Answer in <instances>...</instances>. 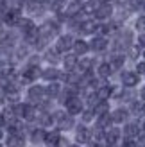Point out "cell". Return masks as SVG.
<instances>
[{
    "label": "cell",
    "instance_id": "47",
    "mask_svg": "<svg viewBox=\"0 0 145 147\" xmlns=\"http://www.w3.org/2000/svg\"><path fill=\"white\" fill-rule=\"evenodd\" d=\"M143 57H145V50H143Z\"/></svg>",
    "mask_w": 145,
    "mask_h": 147
},
{
    "label": "cell",
    "instance_id": "22",
    "mask_svg": "<svg viewBox=\"0 0 145 147\" xmlns=\"http://www.w3.org/2000/svg\"><path fill=\"white\" fill-rule=\"evenodd\" d=\"M59 140H61L59 131H47V135H45V144H47L48 147H57Z\"/></svg>",
    "mask_w": 145,
    "mask_h": 147
},
{
    "label": "cell",
    "instance_id": "5",
    "mask_svg": "<svg viewBox=\"0 0 145 147\" xmlns=\"http://www.w3.org/2000/svg\"><path fill=\"white\" fill-rule=\"evenodd\" d=\"M59 29H61V25H59L57 20H47L45 24L40 27V34L43 36V38L48 40V38H52V36H56L57 32H59Z\"/></svg>",
    "mask_w": 145,
    "mask_h": 147
},
{
    "label": "cell",
    "instance_id": "39",
    "mask_svg": "<svg viewBox=\"0 0 145 147\" xmlns=\"http://www.w3.org/2000/svg\"><path fill=\"white\" fill-rule=\"evenodd\" d=\"M138 45H140V47H145V32L138 36Z\"/></svg>",
    "mask_w": 145,
    "mask_h": 147
},
{
    "label": "cell",
    "instance_id": "29",
    "mask_svg": "<svg viewBox=\"0 0 145 147\" xmlns=\"http://www.w3.org/2000/svg\"><path fill=\"white\" fill-rule=\"evenodd\" d=\"M109 63H111L113 70H120L122 67H124V63H126V56L124 54H113Z\"/></svg>",
    "mask_w": 145,
    "mask_h": 147
},
{
    "label": "cell",
    "instance_id": "2",
    "mask_svg": "<svg viewBox=\"0 0 145 147\" xmlns=\"http://www.w3.org/2000/svg\"><path fill=\"white\" fill-rule=\"evenodd\" d=\"M2 20H4V24L9 25V27L18 25L21 22V7H9V9H5L4 14H2Z\"/></svg>",
    "mask_w": 145,
    "mask_h": 147
},
{
    "label": "cell",
    "instance_id": "44",
    "mask_svg": "<svg viewBox=\"0 0 145 147\" xmlns=\"http://www.w3.org/2000/svg\"><path fill=\"white\" fill-rule=\"evenodd\" d=\"M99 2H109V0H99Z\"/></svg>",
    "mask_w": 145,
    "mask_h": 147
},
{
    "label": "cell",
    "instance_id": "37",
    "mask_svg": "<svg viewBox=\"0 0 145 147\" xmlns=\"http://www.w3.org/2000/svg\"><path fill=\"white\" fill-rule=\"evenodd\" d=\"M120 147H138V142H136V138H127L126 136Z\"/></svg>",
    "mask_w": 145,
    "mask_h": 147
},
{
    "label": "cell",
    "instance_id": "46",
    "mask_svg": "<svg viewBox=\"0 0 145 147\" xmlns=\"http://www.w3.org/2000/svg\"><path fill=\"white\" fill-rule=\"evenodd\" d=\"M142 129H143V133H145V124H143V127H142Z\"/></svg>",
    "mask_w": 145,
    "mask_h": 147
},
{
    "label": "cell",
    "instance_id": "27",
    "mask_svg": "<svg viewBox=\"0 0 145 147\" xmlns=\"http://www.w3.org/2000/svg\"><path fill=\"white\" fill-rule=\"evenodd\" d=\"M99 4H100L99 0H86V2H83V13L84 14H95Z\"/></svg>",
    "mask_w": 145,
    "mask_h": 147
},
{
    "label": "cell",
    "instance_id": "38",
    "mask_svg": "<svg viewBox=\"0 0 145 147\" xmlns=\"http://www.w3.org/2000/svg\"><path fill=\"white\" fill-rule=\"evenodd\" d=\"M136 72H138V74H145V61H140L138 65H136Z\"/></svg>",
    "mask_w": 145,
    "mask_h": 147
},
{
    "label": "cell",
    "instance_id": "7",
    "mask_svg": "<svg viewBox=\"0 0 145 147\" xmlns=\"http://www.w3.org/2000/svg\"><path fill=\"white\" fill-rule=\"evenodd\" d=\"M38 76H41V70L38 65H31L29 63L25 70L21 72V76H20V83H32V81L38 79Z\"/></svg>",
    "mask_w": 145,
    "mask_h": 147
},
{
    "label": "cell",
    "instance_id": "26",
    "mask_svg": "<svg viewBox=\"0 0 145 147\" xmlns=\"http://www.w3.org/2000/svg\"><path fill=\"white\" fill-rule=\"evenodd\" d=\"M93 61L91 57H81V61H79V65H77V68H79V72L81 74H88V72H91V68H93Z\"/></svg>",
    "mask_w": 145,
    "mask_h": 147
},
{
    "label": "cell",
    "instance_id": "41",
    "mask_svg": "<svg viewBox=\"0 0 145 147\" xmlns=\"http://www.w3.org/2000/svg\"><path fill=\"white\" fill-rule=\"evenodd\" d=\"M115 2H117L118 5H122V4H129V0H115Z\"/></svg>",
    "mask_w": 145,
    "mask_h": 147
},
{
    "label": "cell",
    "instance_id": "1",
    "mask_svg": "<svg viewBox=\"0 0 145 147\" xmlns=\"http://www.w3.org/2000/svg\"><path fill=\"white\" fill-rule=\"evenodd\" d=\"M27 99L32 102V104H43L47 99H50L48 95H47V88H43V86H40V84H34V86H31L29 88V93H27Z\"/></svg>",
    "mask_w": 145,
    "mask_h": 147
},
{
    "label": "cell",
    "instance_id": "24",
    "mask_svg": "<svg viewBox=\"0 0 145 147\" xmlns=\"http://www.w3.org/2000/svg\"><path fill=\"white\" fill-rule=\"evenodd\" d=\"M97 74H99V77H102V79H107L113 74V67H111V63H107V61H104V63H100L99 67H97Z\"/></svg>",
    "mask_w": 145,
    "mask_h": 147
},
{
    "label": "cell",
    "instance_id": "30",
    "mask_svg": "<svg viewBox=\"0 0 145 147\" xmlns=\"http://www.w3.org/2000/svg\"><path fill=\"white\" fill-rule=\"evenodd\" d=\"M59 93H61V86L57 84V81H52V83L47 86V95L50 99H56V97H59Z\"/></svg>",
    "mask_w": 145,
    "mask_h": 147
},
{
    "label": "cell",
    "instance_id": "33",
    "mask_svg": "<svg viewBox=\"0 0 145 147\" xmlns=\"http://www.w3.org/2000/svg\"><path fill=\"white\" fill-rule=\"evenodd\" d=\"M93 111H95L97 115H104V113H109V102L107 100H100L99 104L93 108Z\"/></svg>",
    "mask_w": 145,
    "mask_h": 147
},
{
    "label": "cell",
    "instance_id": "4",
    "mask_svg": "<svg viewBox=\"0 0 145 147\" xmlns=\"http://www.w3.org/2000/svg\"><path fill=\"white\" fill-rule=\"evenodd\" d=\"M64 108H66V113L70 115H81L84 111V104H83V100L81 97H77V95H74V97H70L68 100H64Z\"/></svg>",
    "mask_w": 145,
    "mask_h": 147
},
{
    "label": "cell",
    "instance_id": "15",
    "mask_svg": "<svg viewBox=\"0 0 145 147\" xmlns=\"http://www.w3.org/2000/svg\"><path fill=\"white\" fill-rule=\"evenodd\" d=\"M18 27H20V31H21L23 36H27V34H31V32H34V31H38V29H40V27H36V24L31 18H21Z\"/></svg>",
    "mask_w": 145,
    "mask_h": 147
},
{
    "label": "cell",
    "instance_id": "36",
    "mask_svg": "<svg viewBox=\"0 0 145 147\" xmlns=\"http://www.w3.org/2000/svg\"><path fill=\"white\" fill-rule=\"evenodd\" d=\"M134 29H136V31H140V32H145V14H142V16L136 18Z\"/></svg>",
    "mask_w": 145,
    "mask_h": 147
},
{
    "label": "cell",
    "instance_id": "13",
    "mask_svg": "<svg viewBox=\"0 0 145 147\" xmlns=\"http://www.w3.org/2000/svg\"><path fill=\"white\" fill-rule=\"evenodd\" d=\"M25 136L23 133H9L5 138V147H23Z\"/></svg>",
    "mask_w": 145,
    "mask_h": 147
},
{
    "label": "cell",
    "instance_id": "14",
    "mask_svg": "<svg viewBox=\"0 0 145 147\" xmlns=\"http://www.w3.org/2000/svg\"><path fill=\"white\" fill-rule=\"evenodd\" d=\"M93 136V133L84 126V124H81V126H77V129H75V140L79 142V144H88L90 142V138Z\"/></svg>",
    "mask_w": 145,
    "mask_h": 147
},
{
    "label": "cell",
    "instance_id": "43",
    "mask_svg": "<svg viewBox=\"0 0 145 147\" xmlns=\"http://www.w3.org/2000/svg\"><path fill=\"white\" fill-rule=\"evenodd\" d=\"M68 147H81V144H74V145H68Z\"/></svg>",
    "mask_w": 145,
    "mask_h": 147
},
{
    "label": "cell",
    "instance_id": "31",
    "mask_svg": "<svg viewBox=\"0 0 145 147\" xmlns=\"http://www.w3.org/2000/svg\"><path fill=\"white\" fill-rule=\"evenodd\" d=\"M45 59L50 63V65H57V63H59V52H57V50L54 49H48L47 50V52H45Z\"/></svg>",
    "mask_w": 145,
    "mask_h": 147
},
{
    "label": "cell",
    "instance_id": "40",
    "mask_svg": "<svg viewBox=\"0 0 145 147\" xmlns=\"http://www.w3.org/2000/svg\"><path fill=\"white\" fill-rule=\"evenodd\" d=\"M57 147H68V140H64V138L61 136V140H59V144H57Z\"/></svg>",
    "mask_w": 145,
    "mask_h": 147
},
{
    "label": "cell",
    "instance_id": "48",
    "mask_svg": "<svg viewBox=\"0 0 145 147\" xmlns=\"http://www.w3.org/2000/svg\"><path fill=\"white\" fill-rule=\"evenodd\" d=\"M143 9H145V5H143Z\"/></svg>",
    "mask_w": 145,
    "mask_h": 147
},
{
    "label": "cell",
    "instance_id": "21",
    "mask_svg": "<svg viewBox=\"0 0 145 147\" xmlns=\"http://www.w3.org/2000/svg\"><path fill=\"white\" fill-rule=\"evenodd\" d=\"M113 124V117L111 113H104V115H97V126L100 129H109Z\"/></svg>",
    "mask_w": 145,
    "mask_h": 147
},
{
    "label": "cell",
    "instance_id": "6",
    "mask_svg": "<svg viewBox=\"0 0 145 147\" xmlns=\"http://www.w3.org/2000/svg\"><path fill=\"white\" fill-rule=\"evenodd\" d=\"M74 43H75V40L70 34H61L56 41V50L59 54H68V50L74 49Z\"/></svg>",
    "mask_w": 145,
    "mask_h": 147
},
{
    "label": "cell",
    "instance_id": "9",
    "mask_svg": "<svg viewBox=\"0 0 145 147\" xmlns=\"http://www.w3.org/2000/svg\"><path fill=\"white\" fill-rule=\"evenodd\" d=\"M122 84H124L126 88H134L136 84L140 83V74L138 72H131V70H127V72H122Z\"/></svg>",
    "mask_w": 145,
    "mask_h": 147
},
{
    "label": "cell",
    "instance_id": "23",
    "mask_svg": "<svg viewBox=\"0 0 145 147\" xmlns=\"http://www.w3.org/2000/svg\"><path fill=\"white\" fill-rule=\"evenodd\" d=\"M88 50H91L88 41H84V40H75V43H74V52H75L77 56H84Z\"/></svg>",
    "mask_w": 145,
    "mask_h": 147
},
{
    "label": "cell",
    "instance_id": "34",
    "mask_svg": "<svg viewBox=\"0 0 145 147\" xmlns=\"http://www.w3.org/2000/svg\"><path fill=\"white\" fill-rule=\"evenodd\" d=\"M95 111H93V108H88V109H84V111L81 113V119H83V122H91L93 119H95Z\"/></svg>",
    "mask_w": 145,
    "mask_h": 147
},
{
    "label": "cell",
    "instance_id": "42",
    "mask_svg": "<svg viewBox=\"0 0 145 147\" xmlns=\"http://www.w3.org/2000/svg\"><path fill=\"white\" fill-rule=\"evenodd\" d=\"M140 97H142V100H145V88H142V92H140Z\"/></svg>",
    "mask_w": 145,
    "mask_h": 147
},
{
    "label": "cell",
    "instance_id": "35",
    "mask_svg": "<svg viewBox=\"0 0 145 147\" xmlns=\"http://www.w3.org/2000/svg\"><path fill=\"white\" fill-rule=\"evenodd\" d=\"M143 5H145V0H129V4H127V7L131 11H138Z\"/></svg>",
    "mask_w": 145,
    "mask_h": 147
},
{
    "label": "cell",
    "instance_id": "17",
    "mask_svg": "<svg viewBox=\"0 0 145 147\" xmlns=\"http://www.w3.org/2000/svg\"><path fill=\"white\" fill-rule=\"evenodd\" d=\"M111 117H113V124H124L129 119V109H126V108H117L111 113Z\"/></svg>",
    "mask_w": 145,
    "mask_h": 147
},
{
    "label": "cell",
    "instance_id": "20",
    "mask_svg": "<svg viewBox=\"0 0 145 147\" xmlns=\"http://www.w3.org/2000/svg\"><path fill=\"white\" fill-rule=\"evenodd\" d=\"M118 140H120V129L118 127L106 129V142H107V145H115Z\"/></svg>",
    "mask_w": 145,
    "mask_h": 147
},
{
    "label": "cell",
    "instance_id": "19",
    "mask_svg": "<svg viewBox=\"0 0 145 147\" xmlns=\"http://www.w3.org/2000/svg\"><path fill=\"white\" fill-rule=\"evenodd\" d=\"M124 136H127V138H138L140 136V126L136 122H127L124 126Z\"/></svg>",
    "mask_w": 145,
    "mask_h": 147
},
{
    "label": "cell",
    "instance_id": "12",
    "mask_svg": "<svg viewBox=\"0 0 145 147\" xmlns=\"http://www.w3.org/2000/svg\"><path fill=\"white\" fill-rule=\"evenodd\" d=\"M83 11V2L81 0H70L64 7V14H66V18H75L77 14H81Z\"/></svg>",
    "mask_w": 145,
    "mask_h": 147
},
{
    "label": "cell",
    "instance_id": "10",
    "mask_svg": "<svg viewBox=\"0 0 145 147\" xmlns=\"http://www.w3.org/2000/svg\"><path fill=\"white\" fill-rule=\"evenodd\" d=\"M107 45H109V41L106 40V36H100V34H95L90 41V49L93 52H104L107 49Z\"/></svg>",
    "mask_w": 145,
    "mask_h": 147
},
{
    "label": "cell",
    "instance_id": "28",
    "mask_svg": "<svg viewBox=\"0 0 145 147\" xmlns=\"http://www.w3.org/2000/svg\"><path fill=\"white\" fill-rule=\"evenodd\" d=\"M45 135H47V131H43L41 127H36V129L31 131V142H32V144L45 142Z\"/></svg>",
    "mask_w": 145,
    "mask_h": 147
},
{
    "label": "cell",
    "instance_id": "18",
    "mask_svg": "<svg viewBox=\"0 0 145 147\" xmlns=\"http://www.w3.org/2000/svg\"><path fill=\"white\" fill-rule=\"evenodd\" d=\"M77 65H79V59H77V54H66L64 56V59H63V67L66 72H74L77 68Z\"/></svg>",
    "mask_w": 145,
    "mask_h": 147
},
{
    "label": "cell",
    "instance_id": "8",
    "mask_svg": "<svg viewBox=\"0 0 145 147\" xmlns=\"http://www.w3.org/2000/svg\"><path fill=\"white\" fill-rule=\"evenodd\" d=\"M113 14V5L109 2H100L97 11H95V20L99 22H104V20H109Z\"/></svg>",
    "mask_w": 145,
    "mask_h": 147
},
{
    "label": "cell",
    "instance_id": "32",
    "mask_svg": "<svg viewBox=\"0 0 145 147\" xmlns=\"http://www.w3.org/2000/svg\"><path fill=\"white\" fill-rule=\"evenodd\" d=\"M143 102H145V100H133V102H131V113H133V115H143V113H145Z\"/></svg>",
    "mask_w": 145,
    "mask_h": 147
},
{
    "label": "cell",
    "instance_id": "16",
    "mask_svg": "<svg viewBox=\"0 0 145 147\" xmlns=\"http://www.w3.org/2000/svg\"><path fill=\"white\" fill-rule=\"evenodd\" d=\"M61 76H63V74L57 70L54 65H52V67H48V68H45V70L41 72V77L45 79V81H48V83H52V81H57Z\"/></svg>",
    "mask_w": 145,
    "mask_h": 147
},
{
    "label": "cell",
    "instance_id": "25",
    "mask_svg": "<svg viewBox=\"0 0 145 147\" xmlns=\"http://www.w3.org/2000/svg\"><path fill=\"white\" fill-rule=\"evenodd\" d=\"M97 95H99V99L100 100H107L113 95V88L109 84H102V86H97Z\"/></svg>",
    "mask_w": 145,
    "mask_h": 147
},
{
    "label": "cell",
    "instance_id": "3",
    "mask_svg": "<svg viewBox=\"0 0 145 147\" xmlns=\"http://www.w3.org/2000/svg\"><path fill=\"white\" fill-rule=\"evenodd\" d=\"M54 119L57 122V127H59L61 131H68L74 127V115H66L64 111H56L54 113Z\"/></svg>",
    "mask_w": 145,
    "mask_h": 147
},
{
    "label": "cell",
    "instance_id": "11",
    "mask_svg": "<svg viewBox=\"0 0 145 147\" xmlns=\"http://www.w3.org/2000/svg\"><path fill=\"white\" fill-rule=\"evenodd\" d=\"M99 22H95V20H83L81 24H79V29L77 31L81 32V34H97V31H99Z\"/></svg>",
    "mask_w": 145,
    "mask_h": 147
},
{
    "label": "cell",
    "instance_id": "45",
    "mask_svg": "<svg viewBox=\"0 0 145 147\" xmlns=\"http://www.w3.org/2000/svg\"><path fill=\"white\" fill-rule=\"evenodd\" d=\"M20 2H25V4H27V2H29V0H20Z\"/></svg>",
    "mask_w": 145,
    "mask_h": 147
}]
</instances>
